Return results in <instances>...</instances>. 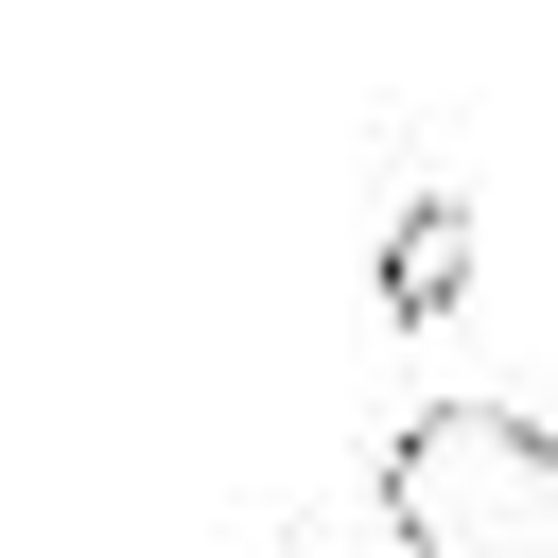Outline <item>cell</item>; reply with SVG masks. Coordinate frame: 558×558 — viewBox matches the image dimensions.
<instances>
[{
  "mask_svg": "<svg viewBox=\"0 0 558 558\" xmlns=\"http://www.w3.org/2000/svg\"><path fill=\"white\" fill-rule=\"evenodd\" d=\"M453 296H471V209H453V192H418V209L384 227V314H418V331H436Z\"/></svg>",
  "mask_w": 558,
  "mask_h": 558,
  "instance_id": "obj_2",
  "label": "cell"
},
{
  "mask_svg": "<svg viewBox=\"0 0 558 558\" xmlns=\"http://www.w3.org/2000/svg\"><path fill=\"white\" fill-rule=\"evenodd\" d=\"M384 541L401 558H558V436L506 401H418L384 453Z\"/></svg>",
  "mask_w": 558,
  "mask_h": 558,
  "instance_id": "obj_1",
  "label": "cell"
}]
</instances>
